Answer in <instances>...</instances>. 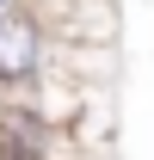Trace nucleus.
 <instances>
[{
    "label": "nucleus",
    "instance_id": "f03ea898",
    "mask_svg": "<svg viewBox=\"0 0 154 160\" xmlns=\"http://www.w3.org/2000/svg\"><path fill=\"white\" fill-rule=\"evenodd\" d=\"M13 6H25V0H0V12H13Z\"/></svg>",
    "mask_w": 154,
    "mask_h": 160
},
{
    "label": "nucleus",
    "instance_id": "f257e3e1",
    "mask_svg": "<svg viewBox=\"0 0 154 160\" xmlns=\"http://www.w3.org/2000/svg\"><path fill=\"white\" fill-rule=\"evenodd\" d=\"M49 19L31 12V6H13V12H0V99L13 92L19 99L31 80L49 74Z\"/></svg>",
    "mask_w": 154,
    "mask_h": 160
}]
</instances>
